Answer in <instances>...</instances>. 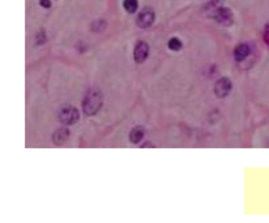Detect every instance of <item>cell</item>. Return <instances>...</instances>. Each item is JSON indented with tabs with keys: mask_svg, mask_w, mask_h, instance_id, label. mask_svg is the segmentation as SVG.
<instances>
[{
	"mask_svg": "<svg viewBox=\"0 0 269 223\" xmlns=\"http://www.w3.org/2000/svg\"><path fill=\"white\" fill-rule=\"evenodd\" d=\"M149 54V46L146 42H139L137 45H135L134 49V60L135 62L138 63H143L145 62L147 57H148Z\"/></svg>",
	"mask_w": 269,
	"mask_h": 223,
	"instance_id": "8992f818",
	"label": "cell"
},
{
	"mask_svg": "<svg viewBox=\"0 0 269 223\" xmlns=\"http://www.w3.org/2000/svg\"><path fill=\"white\" fill-rule=\"evenodd\" d=\"M124 9L128 13H135L138 10V0H124Z\"/></svg>",
	"mask_w": 269,
	"mask_h": 223,
	"instance_id": "30bf717a",
	"label": "cell"
},
{
	"mask_svg": "<svg viewBox=\"0 0 269 223\" xmlns=\"http://www.w3.org/2000/svg\"><path fill=\"white\" fill-rule=\"evenodd\" d=\"M265 40L266 43L269 44V25L267 26V30H266V34H265Z\"/></svg>",
	"mask_w": 269,
	"mask_h": 223,
	"instance_id": "4fadbf2b",
	"label": "cell"
},
{
	"mask_svg": "<svg viewBox=\"0 0 269 223\" xmlns=\"http://www.w3.org/2000/svg\"><path fill=\"white\" fill-rule=\"evenodd\" d=\"M60 121L64 125H74L80 119V113L74 106H64L60 111Z\"/></svg>",
	"mask_w": 269,
	"mask_h": 223,
	"instance_id": "3957f363",
	"label": "cell"
},
{
	"mask_svg": "<svg viewBox=\"0 0 269 223\" xmlns=\"http://www.w3.org/2000/svg\"><path fill=\"white\" fill-rule=\"evenodd\" d=\"M40 4L41 6L45 7V9H49V7L51 6V1H50V0H40Z\"/></svg>",
	"mask_w": 269,
	"mask_h": 223,
	"instance_id": "7c38bea8",
	"label": "cell"
},
{
	"mask_svg": "<svg viewBox=\"0 0 269 223\" xmlns=\"http://www.w3.org/2000/svg\"><path fill=\"white\" fill-rule=\"evenodd\" d=\"M102 106V94L99 89L88 90L83 100V112L87 115H95Z\"/></svg>",
	"mask_w": 269,
	"mask_h": 223,
	"instance_id": "6da1fadb",
	"label": "cell"
},
{
	"mask_svg": "<svg viewBox=\"0 0 269 223\" xmlns=\"http://www.w3.org/2000/svg\"><path fill=\"white\" fill-rule=\"evenodd\" d=\"M154 17H155L154 11L152 10L151 7H145V9L141 10L140 13H139L137 18L138 25L140 27H144V29H146V27L151 26L152 24H153Z\"/></svg>",
	"mask_w": 269,
	"mask_h": 223,
	"instance_id": "5b68a950",
	"label": "cell"
},
{
	"mask_svg": "<svg viewBox=\"0 0 269 223\" xmlns=\"http://www.w3.org/2000/svg\"><path fill=\"white\" fill-rule=\"evenodd\" d=\"M69 138V131L68 128H61L58 129L52 136V142L56 145H62L63 142H65Z\"/></svg>",
	"mask_w": 269,
	"mask_h": 223,
	"instance_id": "ba28073f",
	"label": "cell"
},
{
	"mask_svg": "<svg viewBox=\"0 0 269 223\" xmlns=\"http://www.w3.org/2000/svg\"><path fill=\"white\" fill-rule=\"evenodd\" d=\"M182 46H183V44H182V42H180L179 38L173 37L168 41V49L172 51H179L180 49H182Z\"/></svg>",
	"mask_w": 269,
	"mask_h": 223,
	"instance_id": "8fae6325",
	"label": "cell"
},
{
	"mask_svg": "<svg viewBox=\"0 0 269 223\" xmlns=\"http://www.w3.org/2000/svg\"><path fill=\"white\" fill-rule=\"evenodd\" d=\"M249 54H250V49H249V46L247 44H240V45L236 46V49L234 51L235 60L237 62H242L243 60H246L249 56Z\"/></svg>",
	"mask_w": 269,
	"mask_h": 223,
	"instance_id": "52a82bcc",
	"label": "cell"
},
{
	"mask_svg": "<svg viewBox=\"0 0 269 223\" xmlns=\"http://www.w3.org/2000/svg\"><path fill=\"white\" fill-rule=\"evenodd\" d=\"M144 138V128L143 127H134L129 133V140L133 144H139Z\"/></svg>",
	"mask_w": 269,
	"mask_h": 223,
	"instance_id": "9c48e42d",
	"label": "cell"
},
{
	"mask_svg": "<svg viewBox=\"0 0 269 223\" xmlns=\"http://www.w3.org/2000/svg\"><path fill=\"white\" fill-rule=\"evenodd\" d=\"M212 18L217 21L218 24L224 26H230L232 23H234V17H232L231 10L228 9V7L220 6L217 7L212 12Z\"/></svg>",
	"mask_w": 269,
	"mask_h": 223,
	"instance_id": "7a4b0ae2",
	"label": "cell"
},
{
	"mask_svg": "<svg viewBox=\"0 0 269 223\" xmlns=\"http://www.w3.org/2000/svg\"><path fill=\"white\" fill-rule=\"evenodd\" d=\"M231 81L228 78H222L216 82L215 84V94L218 99H224L227 98L231 92Z\"/></svg>",
	"mask_w": 269,
	"mask_h": 223,
	"instance_id": "277c9868",
	"label": "cell"
}]
</instances>
